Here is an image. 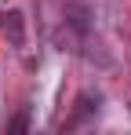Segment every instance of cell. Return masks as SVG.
Wrapping results in <instances>:
<instances>
[{
	"instance_id": "obj_1",
	"label": "cell",
	"mask_w": 131,
	"mask_h": 135,
	"mask_svg": "<svg viewBox=\"0 0 131 135\" xmlns=\"http://www.w3.org/2000/svg\"><path fill=\"white\" fill-rule=\"evenodd\" d=\"M0 29L11 37V44H22V15L18 11H0Z\"/></svg>"
},
{
	"instance_id": "obj_2",
	"label": "cell",
	"mask_w": 131,
	"mask_h": 135,
	"mask_svg": "<svg viewBox=\"0 0 131 135\" xmlns=\"http://www.w3.org/2000/svg\"><path fill=\"white\" fill-rule=\"evenodd\" d=\"M7 128H11V132H22V128H26V117H15V120H11Z\"/></svg>"
}]
</instances>
